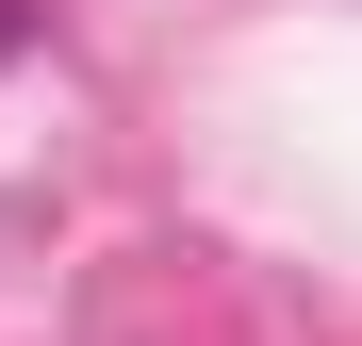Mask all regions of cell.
<instances>
[{"label": "cell", "mask_w": 362, "mask_h": 346, "mask_svg": "<svg viewBox=\"0 0 362 346\" xmlns=\"http://www.w3.org/2000/svg\"><path fill=\"white\" fill-rule=\"evenodd\" d=\"M0 50H17V17H0Z\"/></svg>", "instance_id": "obj_1"}]
</instances>
